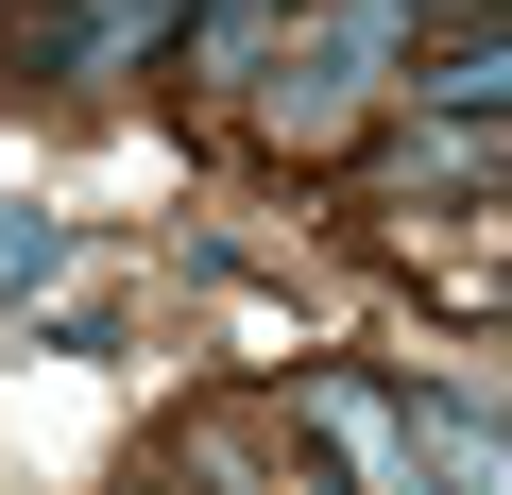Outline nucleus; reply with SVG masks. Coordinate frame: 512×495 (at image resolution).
Segmentation results:
<instances>
[{
	"label": "nucleus",
	"mask_w": 512,
	"mask_h": 495,
	"mask_svg": "<svg viewBox=\"0 0 512 495\" xmlns=\"http://www.w3.org/2000/svg\"><path fill=\"white\" fill-rule=\"evenodd\" d=\"M291 427H308V444H342V478H359V495H427V444H410V410H393L376 376L308 359V376H291Z\"/></svg>",
	"instance_id": "1"
},
{
	"label": "nucleus",
	"mask_w": 512,
	"mask_h": 495,
	"mask_svg": "<svg viewBox=\"0 0 512 495\" xmlns=\"http://www.w3.org/2000/svg\"><path fill=\"white\" fill-rule=\"evenodd\" d=\"M410 444H427V478H461V495H512V427H495V410H461V393H410Z\"/></svg>",
	"instance_id": "2"
},
{
	"label": "nucleus",
	"mask_w": 512,
	"mask_h": 495,
	"mask_svg": "<svg viewBox=\"0 0 512 495\" xmlns=\"http://www.w3.org/2000/svg\"><path fill=\"white\" fill-rule=\"evenodd\" d=\"M427 103H444V120H512V35L444 52V69H427Z\"/></svg>",
	"instance_id": "3"
},
{
	"label": "nucleus",
	"mask_w": 512,
	"mask_h": 495,
	"mask_svg": "<svg viewBox=\"0 0 512 495\" xmlns=\"http://www.w3.org/2000/svg\"><path fill=\"white\" fill-rule=\"evenodd\" d=\"M52 274H69V222H52V205H0V291H18V308H35Z\"/></svg>",
	"instance_id": "4"
},
{
	"label": "nucleus",
	"mask_w": 512,
	"mask_h": 495,
	"mask_svg": "<svg viewBox=\"0 0 512 495\" xmlns=\"http://www.w3.org/2000/svg\"><path fill=\"white\" fill-rule=\"evenodd\" d=\"M205 35H222V52H256V35H274V0H222V18H205Z\"/></svg>",
	"instance_id": "5"
}]
</instances>
